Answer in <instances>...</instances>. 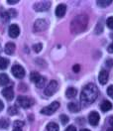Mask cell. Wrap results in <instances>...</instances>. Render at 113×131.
I'll return each instance as SVG.
<instances>
[{"mask_svg": "<svg viewBox=\"0 0 113 131\" xmlns=\"http://www.w3.org/2000/svg\"><path fill=\"white\" fill-rule=\"evenodd\" d=\"M65 11H66V6L65 4H60V5H58V7L56 9V15L58 17L65 16Z\"/></svg>", "mask_w": 113, "mask_h": 131, "instance_id": "4fadbf2b", "label": "cell"}, {"mask_svg": "<svg viewBox=\"0 0 113 131\" xmlns=\"http://www.w3.org/2000/svg\"><path fill=\"white\" fill-rule=\"evenodd\" d=\"M88 120H89V123H90L91 125L95 126V125L98 124L99 120H100V116H99V114L97 113L96 111H92V112L88 115Z\"/></svg>", "mask_w": 113, "mask_h": 131, "instance_id": "9c48e42d", "label": "cell"}, {"mask_svg": "<svg viewBox=\"0 0 113 131\" xmlns=\"http://www.w3.org/2000/svg\"><path fill=\"white\" fill-rule=\"evenodd\" d=\"M34 103V100L32 98L27 97V96H18L17 98V104L19 106L23 107V108H28Z\"/></svg>", "mask_w": 113, "mask_h": 131, "instance_id": "277c9868", "label": "cell"}, {"mask_svg": "<svg viewBox=\"0 0 113 131\" xmlns=\"http://www.w3.org/2000/svg\"><path fill=\"white\" fill-rule=\"evenodd\" d=\"M77 93V90L74 88H69L67 90H65V95L67 98H73Z\"/></svg>", "mask_w": 113, "mask_h": 131, "instance_id": "2e32d148", "label": "cell"}, {"mask_svg": "<svg viewBox=\"0 0 113 131\" xmlns=\"http://www.w3.org/2000/svg\"><path fill=\"white\" fill-rule=\"evenodd\" d=\"M2 95L6 98L7 100L10 101V100H12L13 97H14V90H13V89L11 86L6 88V89H4V90H2Z\"/></svg>", "mask_w": 113, "mask_h": 131, "instance_id": "8fae6325", "label": "cell"}, {"mask_svg": "<svg viewBox=\"0 0 113 131\" xmlns=\"http://www.w3.org/2000/svg\"><path fill=\"white\" fill-rule=\"evenodd\" d=\"M107 51H108V53H110V54H113V42L108 46V48H107Z\"/></svg>", "mask_w": 113, "mask_h": 131, "instance_id": "d6a6232c", "label": "cell"}, {"mask_svg": "<svg viewBox=\"0 0 113 131\" xmlns=\"http://www.w3.org/2000/svg\"><path fill=\"white\" fill-rule=\"evenodd\" d=\"M67 108L71 112H78L81 110V105L76 102H71L67 104Z\"/></svg>", "mask_w": 113, "mask_h": 131, "instance_id": "9a60e30c", "label": "cell"}, {"mask_svg": "<svg viewBox=\"0 0 113 131\" xmlns=\"http://www.w3.org/2000/svg\"><path fill=\"white\" fill-rule=\"evenodd\" d=\"M23 125H24V122L21 121V120H16V121L14 122V127H15V128H21Z\"/></svg>", "mask_w": 113, "mask_h": 131, "instance_id": "f546056e", "label": "cell"}, {"mask_svg": "<svg viewBox=\"0 0 113 131\" xmlns=\"http://www.w3.org/2000/svg\"><path fill=\"white\" fill-rule=\"evenodd\" d=\"M42 48H43V45H42L41 43L36 44V45H34V46H33V49H34V51H35L36 53H40Z\"/></svg>", "mask_w": 113, "mask_h": 131, "instance_id": "4316f807", "label": "cell"}, {"mask_svg": "<svg viewBox=\"0 0 113 131\" xmlns=\"http://www.w3.org/2000/svg\"><path fill=\"white\" fill-rule=\"evenodd\" d=\"M18 1L19 0H8L7 3L8 4H16V3H18Z\"/></svg>", "mask_w": 113, "mask_h": 131, "instance_id": "d590c367", "label": "cell"}, {"mask_svg": "<svg viewBox=\"0 0 113 131\" xmlns=\"http://www.w3.org/2000/svg\"><path fill=\"white\" fill-rule=\"evenodd\" d=\"M107 94L111 98H113V85H109L108 86V89H107Z\"/></svg>", "mask_w": 113, "mask_h": 131, "instance_id": "4dcf8cb0", "label": "cell"}, {"mask_svg": "<svg viewBox=\"0 0 113 131\" xmlns=\"http://www.w3.org/2000/svg\"><path fill=\"white\" fill-rule=\"evenodd\" d=\"M103 31V25H102V22H98L96 26V29H95V34H100V33Z\"/></svg>", "mask_w": 113, "mask_h": 131, "instance_id": "cb8c5ba5", "label": "cell"}, {"mask_svg": "<svg viewBox=\"0 0 113 131\" xmlns=\"http://www.w3.org/2000/svg\"><path fill=\"white\" fill-rule=\"evenodd\" d=\"M9 126V120L6 118H2L0 119V128L2 129H6Z\"/></svg>", "mask_w": 113, "mask_h": 131, "instance_id": "7402d4cb", "label": "cell"}, {"mask_svg": "<svg viewBox=\"0 0 113 131\" xmlns=\"http://www.w3.org/2000/svg\"><path fill=\"white\" fill-rule=\"evenodd\" d=\"M9 65V60L0 57V70H5Z\"/></svg>", "mask_w": 113, "mask_h": 131, "instance_id": "ffe728a7", "label": "cell"}, {"mask_svg": "<svg viewBox=\"0 0 113 131\" xmlns=\"http://www.w3.org/2000/svg\"><path fill=\"white\" fill-rule=\"evenodd\" d=\"M87 24H88V17L86 15H78L72 21L71 31L73 34H80L86 29Z\"/></svg>", "mask_w": 113, "mask_h": 131, "instance_id": "7a4b0ae2", "label": "cell"}, {"mask_svg": "<svg viewBox=\"0 0 113 131\" xmlns=\"http://www.w3.org/2000/svg\"><path fill=\"white\" fill-rule=\"evenodd\" d=\"M60 119H61V121H62L63 124H66V123L69 122V117L65 114L61 115V116H60Z\"/></svg>", "mask_w": 113, "mask_h": 131, "instance_id": "83f0119b", "label": "cell"}, {"mask_svg": "<svg viewBox=\"0 0 113 131\" xmlns=\"http://www.w3.org/2000/svg\"><path fill=\"white\" fill-rule=\"evenodd\" d=\"M81 131H90V130H88V129H81Z\"/></svg>", "mask_w": 113, "mask_h": 131, "instance_id": "60d3db41", "label": "cell"}, {"mask_svg": "<svg viewBox=\"0 0 113 131\" xmlns=\"http://www.w3.org/2000/svg\"><path fill=\"white\" fill-rule=\"evenodd\" d=\"M10 80L6 74H0V85H6L8 84Z\"/></svg>", "mask_w": 113, "mask_h": 131, "instance_id": "ac0fdd59", "label": "cell"}, {"mask_svg": "<svg viewBox=\"0 0 113 131\" xmlns=\"http://www.w3.org/2000/svg\"><path fill=\"white\" fill-rule=\"evenodd\" d=\"M65 131H76V128H75L73 125H70V126L65 129Z\"/></svg>", "mask_w": 113, "mask_h": 131, "instance_id": "e575fe53", "label": "cell"}, {"mask_svg": "<svg viewBox=\"0 0 113 131\" xmlns=\"http://www.w3.org/2000/svg\"><path fill=\"white\" fill-rule=\"evenodd\" d=\"M98 96V89L94 83H87L81 94V102L83 105H89L96 100Z\"/></svg>", "mask_w": 113, "mask_h": 131, "instance_id": "6da1fadb", "label": "cell"}, {"mask_svg": "<svg viewBox=\"0 0 113 131\" xmlns=\"http://www.w3.org/2000/svg\"><path fill=\"white\" fill-rule=\"evenodd\" d=\"M106 65L109 66V67H113V60H111V59H108V60H106Z\"/></svg>", "mask_w": 113, "mask_h": 131, "instance_id": "836d02e7", "label": "cell"}, {"mask_svg": "<svg viewBox=\"0 0 113 131\" xmlns=\"http://www.w3.org/2000/svg\"><path fill=\"white\" fill-rule=\"evenodd\" d=\"M45 82H46V79L44 78V77H42L40 79V81L36 83V85L38 86V88H40V89H42L44 85H45Z\"/></svg>", "mask_w": 113, "mask_h": 131, "instance_id": "484cf974", "label": "cell"}, {"mask_svg": "<svg viewBox=\"0 0 113 131\" xmlns=\"http://www.w3.org/2000/svg\"><path fill=\"white\" fill-rule=\"evenodd\" d=\"M15 48H16V46H15V44L14 43H7L6 45H5V53L7 54V55H12L14 52H15Z\"/></svg>", "mask_w": 113, "mask_h": 131, "instance_id": "5bb4252c", "label": "cell"}, {"mask_svg": "<svg viewBox=\"0 0 113 131\" xmlns=\"http://www.w3.org/2000/svg\"><path fill=\"white\" fill-rule=\"evenodd\" d=\"M8 113L10 115H16L18 113V109L16 106H10L8 108Z\"/></svg>", "mask_w": 113, "mask_h": 131, "instance_id": "d4e9b609", "label": "cell"}, {"mask_svg": "<svg viewBox=\"0 0 113 131\" xmlns=\"http://www.w3.org/2000/svg\"><path fill=\"white\" fill-rule=\"evenodd\" d=\"M4 108V104H3V102H2V100H0V111L2 110Z\"/></svg>", "mask_w": 113, "mask_h": 131, "instance_id": "74e56055", "label": "cell"}, {"mask_svg": "<svg viewBox=\"0 0 113 131\" xmlns=\"http://www.w3.org/2000/svg\"><path fill=\"white\" fill-rule=\"evenodd\" d=\"M49 26L48 21L44 20V19H39L34 23V31L36 32H42L45 31Z\"/></svg>", "mask_w": 113, "mask_h": 131, "instance_id": "8992f818", "label": "cell"}, {"mask_svg": "<svg viewBox=\"0 0 113 131\" xmlns=\"http://www.w3.org/2000/svg\"><path fill=\"white\" fill-rule=\"evenodd\" d=\"M8 33H9V36H10L11 38H17V37L19 36V34H20V29H19L18 25H16V24L11 25V26L9 27Z\"/></svg>", "mask_w": 113, "mask_h": 131, "instance_id": "30bf717a", "label": "cell"}, {"mask_svg": "<svg viewBox=\"0 0 113 131\" xmlns=\"http://www.w3.org/2000/svg\"><path fill=\"white\" fill-rule=\"evenodd\" d=\"M100 108H101V110L102 111H108V110H110L111 108H112V104H111V102L110 101H108V100H104L101 104H100Z\"/></svg>", "mask_w": 113, "mask_h": 131, "instance_id": "e0dca14e", "label": "cell"}, {"mask_svg": "<svg viewBox=\"0 0 113 131\" xmlns=\"http://www.w3.org/2000/svg\"><path fill=\"white\" fill-rule=\"evenodd\" d=\"M80 70H81V67H80V65H74L73 68V71L74 72V73H78L80 72Z\"/></svg>", "mask_w": 113, "mask_h": 131, "instance_id": "1f68e13d", "label": "cell"}, {"mask_svg": "<svg viewBox=\"0 0 113 131\" xmlns=\"http://www.w3.org/2000/svg\"><path fill=\"white\" fill-rule=\"evenodd\" d=\"M47 131H59V125L56 122H50L47 125Z\"/></svg>", "mask_w": 113, "mask_h": 131, "instance_id": "44dd1931", "label": "cell"}, {"mask_svg": "<svg viewBox=\"0 0 113 131\" xmlns=\"http://www.w3.org/2000/svg\"><path fill=\"white\" fill-rule=\"evenodd\" d=\"M42 78L40 75L39 73H37V72H32L31 74H30V79H31V81L33 82H35V83H37V82L40 81V79Z\"/></svg>", "mask_w": 113, "mask_h": 131, "instance_id": "d6986e66", "label": "cell"}, {"mask_svg": "<svg viewBox=\"0 0 113 131\" xmlns=\"http://www.w3.org/2000/svg\"><path fill=\"white\" fill-rule=\"evenodd\" d=\"M13 131H22V130H21L20 128H15V129H14Z\"/></svg>", "mask_w": 113, "mask_h": 131, "instance_id": "f35d334b", "label": "cell"}, {"mask_svg": "<svg viewBox=\"0 0 113 131\" xmlns=\"http://www.w3.org/2000/svg\"><path fill=\"white\" fill-rule=\"evenodd\" d=\"M59 107H60V103H59L58 101H54V102H52L50 105L42 108L41 113H42V114H46V115H52Z\"/></svg>", "mask_w": 113, "mask_h": 131, "instance_id": "3957f363", "label": "cell"}, {"mask_svg": "<svg viewBox=\"0 0 113 131\" xmlns=\"http://www.w3.org/2000/svg\"><path fill=\"white\" fill-rule=\"evenodd\" d=\"M108 78H109V74H108L107 71H105V70L100 71L99 75H98V80H99V82L101 84H105L106 82H108Z\"/></svg>", "mask_w": 113, "mask_h": 131, "instance_id": "7c38bea8", "label": "cell"}, {"mask_svg": "<svg viewBox=\"0 0 113 131\" xmlns=\"http://www.w3.org/2000/svg\"><path fill=\"white\" fill-rule=\"evenodd\" d=\"M112 3L111 0H102V1H97V5L100 7H106Z\"/></svg>", "mask_w": 113, "mask_h": 131, "instance_id": "603a6c76", "label": "cell"}, {"mask_svg": "<svg viewBox=\"0 0 113 131\" xmlns=\"http://www.w3.org/2000/svg\"><path fill=\"white\" fill-rule=\"evenodd\" d=\"M106 25L108 26V28L113 29V17H109L106 21Z\"/></svg>", "mask_w": 113, "mask_h": 131, "instance_id": "f1b7e54d", "label": "cell"}, {"mask_svg": "<svg viewBox=\"0 0 113 131\" xmlns=\"http://www.w3.org/2000/svg\"><path fill=\"white\" fill-rule=\"evenodd\" d=\"M108 120H109V124H110V125L113 127V116H110Z\"/></svg>", "mask_w": 113, "mask_h": 131, "instance_id": "8d00e7d4", "label": "cell"}, {"mask_svg": "<svg viewBox=\"0 0 113 131\" xmlns=\"http://www.w3.org/2000/svg\"><path fill=\"white\" fill-rule=\"evenodd\" d=\"M59 89V84L56 81H51L50 83L47 85V88L45 89V94L47 96H52L53 94H55L56 90Z\"/></svg>", "mask_w": 113, "mask_h": 131, "instance_id": "5b68a950", "label": "cell"}, {"mask_svg": "<svg viewBox=\"0 0 113 131\" xmlns=\"http://www.w3.org/2000/svg\"><path fill=\"white\" fill-rule=\"evenodd\" d=\"M106 131H113V128H108Z\"/></svg>", "mask_w": 113, "mask_h": 131, "instance_id": "ab89813d", "label": "cell"}, {"mask_svg": "<svg viewBox=\"0 0 113 131\" xmlns=\"http://www.w3.org/2000/svg\"><path fill=\"white\" fill-rule=\"evenodd\" d=\"M51 7V2L50 1H40L34 4V9L36 11H47Z\"/></svg>", "mask_w": 113, "mask_h": 131, "instance_id": "ba28073f", "label": "cell"}, {"mask_svg": "<svg viewBox=\"0 0 113 131\" xmlns=\"http://www.w3.org/2000/svg\"><path fill=\"white\" fill-rule=\"evenodd\" d=\"M11 72L13 75L17 79H23L25 77V70L23 67L20 65H14L11 69Z\"/></svg>", "mask_w": 113, "mask_h": 131, "instance_id": "52a82bcc", "label": "cell"}]
</instances>
